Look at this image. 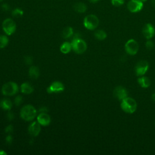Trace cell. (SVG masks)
Here are the masks:
<instances>
[{
  "instance_id": "ffe728a7",
  "label": "cell",
  "mask_w": 155,
  "mask_h": 155,
  "mask_svg": "<svg viewBox=\"0 0 155 155\" xmlns=\"http://www.w3.org/2000/svg\"><path fill=\"white\" fill-rule=\"evenodd\" d=\"M71 49V44L68 42H64L60 47V51L64 54L68 53Z\"/></svg>"
},
{
  "instance_id": "603a6c76",
  "label": "cell",
  "mask_w": 155,
  "mask_h": 155,
  "mask_svg": "<svg viewBox=\"0 0 155 155\" xmlns=\"http://www.w3.org/2000/svg\"><path fill=\"white\" fill-rule=\"evenodd\" d=\"M8 43V39L5 35L0 36V48H3L7 45Z\"/></svg>"
},
{
  "instance_id": "8d00e7d4",
  "label": "cell",
  "mask_w": 155,
  "mask_h": 155,
  "mask_svg": "<svg viewBox=\"0 0 155 155\" xmlns=\"http://www.w3.org/2000/svg\"><path fill=\"white\" fill-rule=\"evenodd\" d=\"M99 0H89V1H90L92 3H96L97 2H98Z\"/></svg>"
},
{
  "instance_id": "5b68a950",
  "label": "cell",
  "mask_w": 155,
  "mask_h": 155,
  "mask_svg": "<svg viewBox=\"0 0 155 155\" xmlns=\"http://www.w3.org/2000/svg\"><path fill=\"white\" fill-rule=\"evenodd\" d=\"M19 87L15 82H8L3 85L1 88L2 93L5 96H13L18 91Z\"/></svg>"
},
{
  "instance_id": "7a4b0ae2",
  "label": "cell",
  "mask_w": 155,
  "mask_h": 155,
  "mask_svg": "<svg viewBox=\"0 0 155 155\" xmlns=\"http://www.w3.org/2000/svg\"><path fill=\"white\" fill-rule=\"evenodd\" d=\"M120 107L123 111L127 113H133L137 108V103L136 101L129 97L122 100Z\"/></svg>"
},
{
  "instance_id": "83f0119b",
  "label": "cell",
  "mask_w": 155,
  "mask_h": 155,
  "mask_svg": "<svg viewBox=\"0 0 155 155\" xmlns=\"http://www.w3.org/2000/svg\"><path fill=\"white\" fill-rule=\"evenodd\" d=\"M24 62L27 65H30L33 62V58L30 56H27L24 58Z\"/></svg>"
},
{
  "instance_id": "3957f363",
  "label": "cell",
  "mask_w": 155,
  "mask_h": 155,
  "mask_svg": "<svg viewBox=\"0 0 155 155\" xmlns=\"http://www.w3.org/2000/svg\"><path fill=\"white\" fill-rule=\"evenodd\" d=\"M71 44L73 50L78 54L84 53L87 48L86 42L79 37H74L72 40Z\"/></svg>"
},
{
  "instance_id": "30bf717a",
  "label": "cell",
  "mask_w": 155,
  "mask_h": 155,
  "mask_svg": "<svg viewBox=\"0 0 155 155\" xmlns=\"http://www.w3.org/2000/svg\"><path fill=\"white\" fill-rule=\"evenodd\" d=\"M64 84L59 81H54L47 88V91L48 93H59L64 90Z\"/></svg>"
},
{
  "instance_id": "f35d334b",
  "label": "cell",
  "mask_w": 155,
  "mask_h": 155,
  "mask_svg": "<svg viewBox=\"0 0 155 155\" xmlns=\"http://www.w3.org/2000/svg\"><path fill=\"white\" fill-rule=\"evenodd\" d=\"M3 0H0V2H2Z\"/></svg>"
},
{
  "instance_id": "4316f807",
  "label": "cell",
  "mask_w": 155,
  "mask_h": 155,
  "mask_svg": "<svg viewBox=\"0 0 155 155\" xmlns=\"http://www.w3.org/2000/svg\"><path fill=\"white\" fill-rule=\"evenodd\" d=\"M22 102V97L21 96H18L15 98V104L16 106H19Z\"/></svg>"
},
{
  "instance_id": "4dcf8cb0",
  "label": "cell",
  "mask_w": 155,
  "mask_h": 155,
  "mask_svg": "<svg viewBox=\"0 0 155 155\" xmlns=\"http://www.w3.org/2000/svg\"><path fill=\"white\" fill-rule=\"evenodd\" d=\"M7 119L9 120H13L15 117V115L13 114V113L11 112V111H8L7 114Z\"/></svg>"
},
{
  "instance_id": "e0dca14e",
  "label": "cell",
  "mask_w": 155,
  "mask_h": 155,
  "mask_svg": "<svg viewBox=\"0 0 155 155\" xmlns=\"http://www.w3.org/2000/svg\"><path fill=\"white\" fill-rule=\"evenodd\" d=\"M0 107L5 110H10L12 107V102L9 99L4 98L0 101Z\"/></svg>"
},
{
  "instance_id": "6da1fadb",
  "label": "cell",
  "mask_w": 155,
  "mask_h": 155,
  "mask_svg": "<svg viewBox=\"0 0 155 155\" xmlns=\"http://www.w3.org/2000/svg\"><path fill=\"white\" fill-rule=\"evenodd\" d=\"M37 111L36 108L31 105H26L24 106L20 111L21 118L26 121L33 120L36 116Z\"/></svg>"
},
{
  "instance_id": "7402d4cb",
  "label": "cell",
  "mask_w": 155,
  "mask_h": 155,
  "mask_svg": "<svg viewBox=\"0 0 155 155\" xmlns=\"http://www.w3.org/2000/svg\"><path fill=\"white\" fill-rule=\"evenodd\" d=\"M107 36L106 32L102 30H98L94 33L95 38L100 41L104 40L107 38Z\"/></svg>"
},
{
  "instance_id": "52a82bcc",
  "label": "cell",
  "mask_w": 155,
  "mask_h": 155,
  "mask_svg": "<svg viewBox=\"0 0 155 155\" xmlns=\"http://www.w3.org/2000/svg\"><path fill=\"white\" fill-rule=\"evenodd\" d=\"M125 50L128 54L135 55L139 50L138 43L134 39H131L125 43Z\"/></svg>"
},
{
  "instance_id": "7c38bea8",
  "label": "cell",
  "mask_w": 155,
  "mask_h": 155,
  "mask_svg": "<svg viewBox=\"0 0 155 155\" xmlns=\"http://www.w3.org/2000/svg\"><path fill=\"white\" fill-rule=\"evenodd\" d=\"M113 95L117 99L122 101L128 97V91L124 87L117 86L114 89Z\"/></svg>"
},
{
  "instance_id": "277c9868",
  "label": "cell",
  "mask_w": 155,
  "mask_h": 155,
  "mask_svg": "<svg viewBox=\"0 0 155 155\" xmlns=\"http://www.w3.org/2000/svg\"><path fill=\"white\" fill-rule=\"evenodd\" d=\"M99 23L98 18L94 15H88L85 17L84 19V27L90 30H94L97 28Z\"/></svg>"
},
{
  "instance_id": "836d02e7",
  "label": "cell",
  "mask_w": 155,
  "mask_h": 155,
  "mask_svg": "<svg viewBox=\"0 0 155 155\" xmlns=\"http://www.w3.org/2000/svg\"><path fill=\"white\" fill-rule=\"evenodd\" d=\"M7 154V153L3 151V150H0V155H5Z\"/></svg>"
},
{
  "instance_id": "d6986e66",
  "label": "cell",
  "mask_w": 155,
  "mask_h": 155,
  "mask_svg": "<svg viewBox=\"0 0 155 155\" xmlns=\"http://www.w3.org/2000/svg\"><path fill=\"white\" fill-rule=\"evenodd\" d=\"M74 10L78 12V13H83L84 12H86L87 9V5L83 2H77L76 3L74 6H73Z\"/></svg>"
},
{
  "instance_id": "ac0fdd59",
  "label": "cell",
  "mask_w": 155,
  "mask_h": 155,
  "mask_svg": "<svg viewBox=\"0 0 155 155\" xmlns=\"http://www.w3.org/2000/svg\"><path fill=\"white\" fill-rule=\"evenodd\" d=\"M28 74L31 79H36L39 76V69L36 66H31L29 68Z\"/></svg>"
},
{
  "instance_id": "484cf974",
  "label": "cell",
  "mask_w": 155,
  "mask_h": 155,
  "mask_svg": "<svg viewBox=\"0 0 155 155\" xmlns=\"http://www.w3.org/2000/svg\"><path fill=\"white\" fill-rule=\"evenodd\" d=\"M154 43L150 41V40H148L145 43V47L146 48L148 49V50H151L153 49V48L154 47Z\"/></svg>"
},
{
  "instance_id": "ba28073f",
  "label": "cell",
  "mask_w": 155,
  "mask_h": 155,
  "mask_svg": "<svg viewBox=\"0 0 155 155\" xmlns=\"http://www.w3.org/2000/svg\"><path fill=\"white\" fill-rule=\"evenodd\" d=\"M149 64L147 61L142 60L139 61L135 67V73L137 76H142L147 71Z\"/></svg>"
},
{
  "instance_id": "2e32d148",
  "label": "cell",
  "mask_w": 155,
  "mask_h": 155,
  "mask_svg": "<svg viewBox=\"0 0 155 155\" xmlns=\"http://www.w3.org/2000/svg\"><path fill=\"white\" fill-rule=\"evenodd\" d=\"M137 82L142 88H148L151 84L150 79L146 76H142L137 79Z\"/></svg>"
},
{
  "instance_id": "f1b7e54d",
  "label": "cell",
  "mask_w": 155,
  "mask_h": 155,
  "mask_svg": "<svg viewBox=\"0 0 155 155\" xmlns=\"http://www.w3.org/2000/svg\"><path fill=\"white\" fill-rule=\"evenodd\" d=\"M13 127L12 125H9L7 126L5 128V132L8 134L12 133L13 132Z\"/></svg>"
},
{
  "instance_id": "74e56055",
  "label": "cell",
  "mask_w": 155,
  "mask_h": 155,
  "mask_svg": "<svg viewBox=\"0 0 155 155\" xmlns=\"http://www.w3.org/2000/svg\"><path fill=\"white\" fill-rule=\"evenodd\" d=\"M140 1H147V0H140Z\"/></svg>"
},
{
  "instance_id": "d6a6232c",
  "label": "cell",
  "mask_w": 155,
  "mask_h": 155,
  "mask_svg": "<svg viewBox=\"0 0 155 155\" xmlns=\"http://www.w3.org/2000/svg\"><path fill=\"white\" fill-rule=\"evenodd\" d=\"M47 111H48V109H47V108L46 107H42L39 110V111L41 112V113H45Z\"/></svg>"
},
{
  "instance_id": "f546056e",
  "label": "cell",
  "mask_w": 155,
  "mask_h": 155,
  "mask_svg": "<svg viewBox=\"0 0 155 155\" xmlns=\"http://www.w3.org/2000/svg\"><path fill=\"white\" fill-rule=\"evenodd\" d=\"M1 7H2V9L4 11H8L10 10V5L8 4H7V3H3L1 5Z\"/></svg>"
},
{
  "instance_id": "d4e9b609",
  "label": "cell",
  "mask_w": 155,
  "mask_h": 155,
  "mask_svg": "<svg viewBox=\"0 0 155 155\" xmlns=\"http://www.w3.org/2000/svg\"><path fill=\"white\" fill-rule=\"evenodd\" d=\"M111 2L115 7H120L124 4V0H111Z\"/></svg>"
},
{
  "instance_id": "44dd1931",
  "label": "cell",
  "mask_w": 155,
  "mask_h": 155,
  "mask_svg": "<svg viewBox=\"0 0 155 155\" xmlns=\"http://www.w3.org/2000/svg\"><path fill=\"white\" fill-rule=\"evenodd\" d=\"M73 34V30L71 27H67L63 30L62 33V37L64 39H67L70 38V36H72Z\"/></svg>"
},
{
  "instance_id": "8992f818",
  "label": "cell",
  "mask_w": 155,
  "mask_h": 155,
  "mask_svg": "<svg viewBox=\"0 0 155 155\" xmlns=\"http://www.w3.org/2000/svg\"><path fill=\"white\" fill-rule=\"evenodd\" d=\"M2 29L5 34L11 35L15 33L16 29V25L15 21L11 18L5 19L2 22Z\"/></svg>"
},
{
  "instance_id": "9c48e42d",
  "label": "cell",
  "mask_w": 155,
  "mask_h": 155,
  "mask_svg": "<svg viewBox=\"0 0 155 155\" xmlns=\"http://www.w3.org/2000/svg\"><path fill=\"white\" fill-rule=\"evenodd\" d=\"M143 7V4L140 0H130L127 4V8L131 13H137L140 11Z\"/></svg>"
},
{
  "instance_id": "9a60e30c",
  "label": "cell",
  "mask_w": 155,
  "mask_h": 155,
  "mask_svg": "<svg viewBox=\"0 0 155 155\" xmlns=\"http://www.w3.org/2000/svg\"><path fill=\"white\" fill-rule=\"evenodd\" d=\"M34 89L31 85L28 82H24L21 85V91L24 94H31Z\"/></svg>"
},
{
  "instance_id": "5bb4252c",
  "label": "cell",
  "mask_w": 155,
  "mask_h": 155,
  "mask_svg": "<svg viewBox=\"0 0 155 155\" xmlns=\"http://www.w3.org/2000/svg\"><path fill=\"white\" fill-rule=\"evenodd\" d=\"M37 121L41 125L47 126L51 122V118L47 113H41L37 117Z\"/></svg>"
},
{
  "instance_id": "8fae6325",
  "label": "cell",
  "mask_w": 155,
  "mask_h": 155,
  "mask_svg": "<svg viewBox=\"0 0 155 155\" xmlns=\"http://www.w3.org/2000/svg\"><path fill=\"white\" fill-rule=\"evenodd\" d=\"M142 33L146 39H151L155 35V28L152 24L147 23L142 28Z\"/></svg>"
},
{
  "instance_id": "cb8c5ba5",
  "label": "cell",
  "mask_w": 155,
  "mask_h": 155,
  "mask_svg": "<svg viewBox=\"0 0 155 155\" xmlns=\"http://www.w3.org/2000/svg\"><path fill=\"white\" fill-rule=\"evenodd\" d=\"M24 14V12L22 9L19 8H15L12 12V15L15 18L21 17Z\"/></svg>"
},
{
  "instance_id": "e575fe53",
  "label": "cell",
  "mask_w": 155,
  "mask_h": 155,
  "mask_svg": "<svg viewBox=\"0 0 155 155\" xmlns=\"http://www.w3.org/2000/svg\"><path fill=\"white\" fill-rule=\"evenodd\" d=\"M151 5L153 7L155 8V0H152L151 1Z\"/></svg>"
},
{
  "instance_id": "1f68e13d",
  "label": "cell",
  "mask_w": 155,
  "mask_h": 155,
  "mask_svg": "<svg viewBox=\"0 0 155 155\" xmlns=\"http://www.w3.org/2000/svg\"><path fill=\"white\" fill-rule=\"evenodd\" d=\"M5 141L8 144L12 143V142H13V137L10 134L7 136L6 137H5Z\"/></svg>"
},
{
  "instance_id": "d590c367",
  "label": "cell",
  "mask_w": 155,
  "mask_h": 155,
  "mask_svg": "<svg viewBox=\"0 0 155 155\" xmlns=\"http://www.w3.org/2000/svg\"><path fill=\"white\" fill-rule=\"evenodd\" d=\"M151 98H152V99H153L154 101H155V93H154L152 94Z\"/></svg>"
},
{
  "instance_id": "4fadbf2b",
  "label": "cell",
  "mask_w": 155,
  "mask_h": 155,
  "mask_svg": "<svg viewBox=\"0 0 155 155\" xmlns=\"http://www.w3.org/2000/svg\"><path fill=\"white\" fill-rule=\"evenodd\" d=\"M28 133L33 136H37L41 131V125L37 121H34L30 124L28 128Z\"/></svg>"
}]
</instances>
